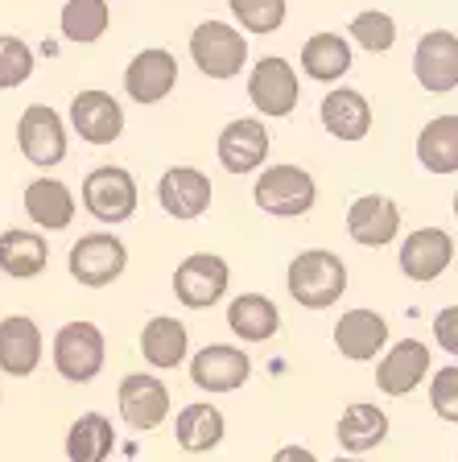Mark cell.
Listing matches in <instances>:
<instances>
[{
	"label": "cell",
	"instance_id": "13",
	"mask_svg": "<svg viewBox=\"0 0 458 462\" xmlns=\"http://www.w3.org/2000/svg\"><path fill=\"white\" fill-rule=\"evenodd\" d=\"M450 264H454V236L446 227H417L401 240V273L417 285L446 277Z\"/></svg>",
	"mask_w": 458,
	"mask_h": 462
},
{
	"label": "cell",
	"instance_id": "25",
	"mask_svg": "<svg viewBox=\"0 0 458 462\" xmlns=\"http://www.w3.org/2000/svg\"><path fill=\"white\" fill-rule=\"evenodd\" d=\"M141 356L157 372H173V367H182L186 356H191V330L170 314L149 318L141 327Z\"/></svg>",
	"mask_w": 458,
	"mask_h": 462
},
{
	"label": "cell",
	"instance_id": "28",
	"mask_svg": "<svg viewBox=\"0 0 458 462\" xmlns=\"http://www.w3.org/2000/svg\"><path fill=\"white\" fill-rule=\"evenodd\" d=\"M50 260V244L46 236L25 227H9L0 231V269L9 273L13 281H33Z\"/></svg>",
	"mask_w": 458,
	"mask_h": 462
},
{
	"label": "cell",
	"instance_id": "20",
	"mask_svg": "<svg viewBox=\"0 0 458 462\" xmlns=\"http://www.w3.org/2000/svg\"><path fill=\"white\" fill-rule=\"evenodd\" d=\"M347 231L363 248H384L401 236V207L388 194H360L347 211Z\"/></svg>",
	"mask_w": 458,
	"mask_h": 462
},
{
	"label": "cell",
	"instance_id": "1",
	"mask_svg": "<svg viewBox=\"0 0 458 462\" xmlns=\"http://www.w3.org/2000/svg\"><path fill=\"white\" fill-rule=\"evenodd\" d=\"M289 298L302 310H331L347 293V264L326 248H305L289 260L285 269Z\"/></svg>",
	"mask_w": 458,
	"mask_h": 462
},
{
	"label": "cell",
	"instance_id": "38",
	"mask_svg": "<svg viewBox=\"0 0 458 462\" xmlns=\"http://www.w3.org/2000/svg\"><path fill=\"white\" fill-rule=\"evenodd\" d=\"M273 462H318L314 450H305V446H281L277 454H273Z\"/></svg>",
	"mask_w": 458,
	"mask_h": 462
},
{
	"label": "cell",
	"instance_id": "8",
	"mask_svg": "<svg viewBox=\"0 0 458 462\" xmlns=\"http://www.w3.org/2000/svg\"><path fill=\"white\" fill-rule=\"evenodd\" d=\"M116 409H120V421H125L128 430L149 433V430H157V425H165V417H170V409H173V396L162 375L133 372L120 380Z\"/></svg>",
	"mask_w": 458,
	"mask_h": 462
},
{
	"label": "cell",
	"instance_id": "33",
	"mask_svg": "<svg viewBox=\"0 0 458 462\" xmlns=\"http://www.w3.org/2000/svg\"><path fill=\"white\" fill-rule=\"evenodd\" d=\"M355 38V46H363L368 54H388L397 46V21L380 9H368V13H355L351 17V29H347Z\"/></svg>",
	"mask_w": 458,
	"mask_h": 462
},
{
	"label": "cell",
	"instance_id": "39",
	"mask_svg": "<svg viewBox=\"0 0 458 462\" xmlns=\"http://www.w3.org/2000/svg\"><path fill=\"white\" fill-rule=\"evenodd\" d=\"M334 462H368V458H363V454H339Z\"/></svg>",
	"mask_w": 458,
	"mask_h": 462
},
{
	"label": "cell",
	"instance_id": "10",
	"mask_svg": "<svg viewBox=\"0 0 458 462\" xmlns=\"http://www.w3.org/2000/svg\"><path fill=\"white\" fill-rule=\"evenodd\" d=\"M17 149L29 165L54 170L67 157V125H62V116L46 104L25 107L17 120Z\"/></svg>",
	"mask_w": 458,
	"mask_h": 462
},
{
	"label": "cell",
	"instance_id": "30",
	"mask_svg": "<svg viewBox=\"0 0 458 462\" xmlns=\"http://www.w3.org/2000/svg\"><path fill=\"white\" fill-rule=\"evenodd\" d=\"M417 162L430 173H442V178H450L458 170V116L454 112L438 116V120H430V125L421 128Z\"/></svg>",
	"mask_w": 458,
	"mask_h": 462
},
{
	"label": "cell",
	"instance_id": "21",
	"mask_svg": "<svg viewBox=\"0 0 458 462\" xmlns=\"http://www.w3.org/2000/svg\"><path fill=\"white\" fill-rule=\"evenodd\" d=\"M268 162V128L265 120L239 116L220 133V165L228 173H252Z\"/></svg>",
	"mask_w": 458,
	"mask_h": 462
},
{
	"label": "cell",
	"instance_id": "3",
	"mask_svg": "<svg viewBox=\"0 0 458 462\" xmlns=\"http://www.w3.org/2000/svg\"><path fill=\"white\" fill-rule=\"evenodd\" d=\"M252 202L265 215H277V219H302V215L314 211L318 186L302 165H268L252 186Z\"/></svg>",
	"mask_w": 458,
	"mask_h": 462
},
{
	"label": "cell",
	"instance_id": "34",
	"mask_svg": "<svg viewBox=\"0 0 458 462\" xmlns=\"http://www.w3.org/2000/svg\"><path fill=\"white\" fill-rule=\"evenodd\" d=\"M228 9L248 33H273L285 21V0H228Z\"/></svg>",
	"mask_w": 458,
	"mask_h": 462
},
{
	"label": "cell",
	"instance_id": "5",
	"mask_svg": "<svg viewBox=\"0 0 458 462\" xmlns=\"http://www.w3.org/2000/svg\"><path fill=\"white\" fill-rule=\"evenodd\" d=\"M136 178L125 165H96V170L83 178V207L91 219L107 223H128L136 215Z\"/></svg>",
	"mask_w": 458,
	"mask_h": 462
},
{
	"label": "cell",
	"instance_id": "19",
	"mask_svg": "<svg viewBox=\"0 0 458 462\" xmlns=\"http://www.w3.org/2000/svg\"><path fill=\"white\" fill-rule=\"evenodd\" d=\"M178 87V58L170 50H141L125 70V91L133 104H162Z\"/></svg>",
	"mask_w": 458,
	"mask_h": 462
},
{
	"label": "cell",
	"instance_id": "16",
	"mask_svg": "<svg viewBox=\"0 0 458 462\" xmlns=\"http://www.w3.org/2000/svg\"><path fill=\"white\" fill-rule=\"evenodd\" d=\"M248 99L257 104L260 116L268 120H285L297 107V75L285 58H260L248 75Z\"/></svg>",
	"mask_w": 458,
	"mask_h": 462
},
{
	"label": "cell",
	"instance_id": "23",
	"mask_svg": "<svg viewBox=\"0 0 458 462\" xmlns=\"http://www.w3.org/2000/svg\"><path fill=\"white\" fill-rule=\"evenodd\" d=\"M25 215L42 231H67L75 223V194L62 178H33L25 186Z\"/></svg>",
	"mask_w": 458,
	"mask_h": 462
},
{
	"label": "cell",
	"instance_id": "27",
	"mask_svg": "<svg viewBox=\"0 0 458 462\" xmlns=\"http://www.w3.org/2000/svg\"><path fill=\"white\" fill-rule=\"evenodd\" d=\"M228 327L239 343H268L281 330V310L265 293H239L228 301Z\"/></svg>",
	"mask_w": 458,
	"mask_h": 462
},
{
	"label": "cell",
	"instance_id": "35",
	"mask_svg": "<svg viewBox=\"0 0 458 462\" xmlns=\"http://www.w3.org/2000/svg\"><path fill=\"white\" fill-rule=\"evenodd\" d=\"M29 75H33V50H29L21 38H13V33L0 38V91L21 87Z\"/></svg>",
	"mask_w": 458,
	"mask_h": 462
},
{
	"label": "cell",
	"instance_id": "26",
	"mask_svg": "<svg viewBox=\"0 0 458 462\" xmlns=\"http://www.w3.org/2000/svg\"><path fill=\"white\" fill-rule=\"evenodd\" d=\"M322 128L334 141H363L372 133V104L351 87H334L322 99Z\"/></svg>",
	"mask_w": 458,
	"mask_h": 462
},
{
	"label": "cell",
	"instance_id": "14",
	"mask_svg": "<svg viewBox=\"0 0 458 462\" xmlns=\"http://www.w3.org/2000/svg\"><path fill=\"white\" fill-rule=\"evenodd\" d=\"M42 356H46V338H42V327L33 318H0V372L13 375V380H25L42 367Z\"/></svg>",
	"mask_w": 458,
	"mask_h": 462
},
{
	"label": "cell",
	"instance_id": "11",
	"mask_svg": "<svg viewBox=\"0 0 458 462\" xmlns=\"http://www.w3.org/2000/svg\"><path fill=\"white\" fill-rule=\"evenodd\" d=\"M376 359H380L376 364V388L384 396H409L413 388L425 384V375L434 367L430 346L421 343V338H401V343L384 346Z\"/></svg>",
	"mask_w": 458,
	"mask_h": 462
},
{
	"label": "cell",
	"instance_id": "7",
	"mask_svg": "<svg viewBox=\"0 0 458 462\" xmlns=\"http://www.w3.org/2000/svg\"><path fill=\"white\" fill-rule=\"evenodd\" d=\"M191 58L207 79H236L248 62V38L228 21H202L191 33Z\"/></svg>",
	"mask_w": 458,
	"mask_h": 462
},
{
	"label": "cell",
	"instance_id": "18",
	"mask_svg": "<svg viewBox=\"0 0 458 462\" xmlns=\"http://www.w3.org/2000/svg\"><path fill=\"white\" fill-rule=\"evenodd\" d=\"M413 75L434 96L454 91L458 87V38L450 29H434V33H425L417 42V50H413Z\"/></svg>",
	"mask_w": 458,
	"mask_h": 462
},
{
	"label": "cell",
	"instance_id": "12",
	"mask_svg": "<svg viewBox=\"0 0 458 462\" xmlns=\"http://www.w3.org/2000/svg\"><path fill=\"white\" fill-rule=\"evenodd\" d=\"M210 178L194 165H170L162 173V182H157V202H162V211L178 223H191V219H202L210 211Z\"/></svg>",
	"mask_w": 458,
	"mask_h": 462
},
{
	"label": "cell",
	"instance_id": "24",
	"mask_svg": "<svg viewBox=\"0 0 458 462\" xmlns=\"http://www.w3.org/2000/svg\"><path fill=\"white\" fill-rule=\"evenodd\" d=\"M388 413L372 401H351L334 425V438L343 446V454H372L376 446H384L388 438Z\"/></svg>",
	"mask_w": 458,
	"mask_h": 462
},
{
	"label": "cell",
	"instance_id": "4",
	"mask_svg": "<svg viewBox=\"0 0 458 462\" xmlns=\"http://www.w3.org/2000/svg\"><path fill=\"white\" fill-rule=\"evenodd\" d=\"M67 269L83 289H107L112 281L125 277L128 248L112 231H91V236H79L75 240V248L67 256Z\"/></svg>",
	"mask_w": 458,
	"mask_h": 462
},
{
	"label": "cell",
	"instance_id": "32",
	"mask_svg": "<svg viewBox=\"0 0 458 462\" xmlns=\"http://www.w3.org/2000/svg\"><path fill=\"white\" fill-rule=\"evenodd\" d=\"M107 21H112L107 0H67V5H62V17H58V25H62V38L87 46V42H99V38H104Z\"/></svg>",
	"mask_w": 458,
	"mask_h": 462
},
{
	"label": "cell",
	"instance_id": "9",
	"mask_svg": "<svg viewBox=\"0 0 458 462\" xmlns=\"http://www.w3.org/2000/svg\"><path fill=\"white\" fill-rule=\"evenodd\" d=\"M191 359V380L194 388L210 396H223V393H236L252 380V359L244 346L236 343H207L202 351H194Z\"/></svg>",
	"mask_w": 458,
	"mask_h": 462
},
{
	"label": "cell",
	"instance_id": "37",
	"mask_svg": "<svg viewBox=\"0 0 458 462\" xmlns=\"http://www.w3.org/2000/svg\"><path fill=\"white\" fill-rule=\"evenodd\" d=\"M434 338H438V346L450 359L458 356V306H446L438 318H434Z\"/></svg>",
	"mask_w": 458,
	"mask_h": 462
},
{
	"label": "cell",
	"instance_id": "22",
	"mask_svg": "<svg viewBox=\"0 0 458 462\" xmlns=\"http://www.w3.org/2000/svg\"><path fill=\"white\" fill-rule=\"evenodd\" d=\"M223 438H228V417H223L220 404L191 401V404H182L178 417H173V442L186 454H207Z\"/></svg>",
	"mask_w": 458,
	"mask_h": 462
},
{
	"label": "cell",
	"instance_id": "29",
	"mask_svg": "<svg viewBox=\"0 0 458 462\" xmlns=\"http://www.w3.org/2000/svg\"><path fill=\"white\" fill-rule=\"evenodd\" d=\"M67 462H107L116 450V430L104 413H83L67 430Z\"/></svg>",
	"mask_w": 458,
	"mask_h": 462
},
{
	"label": "cell",
	"instance_id": "6",
	"mask_svg": "<svg viewBox=\"0 0 458 462\" xmlns=\"http://www.w3.org/2000/svg\"><path fill=\"white\" fill-rule=\"evenodd\" d=\"M231 269L220 252H191L173 269V298L186 310H210L215 301L228 298Z\"/></svg>",
	"mask_w": 458,
	"mask_h": 462
},
{
	"label": "cell",
	"instance_id": "17",
	"mask_svg": "<svg viewBox=\"0 0 458 462\" xmlns=\"http://www.w3.org/2000/svg\"><path fill=\"white\" fill-rule=\"evenodd\" d=\"M70 125L87 144H112L125 133V107L99 87H87V91H79L70 99Z\"/></svg>",
	"mask_w": 458,
	"mask_h": 462
},
{
	"label": "cell",
	"instance_id": "2",
	"mask_svg": "<svg viewBox=\"0 0 458 462\" xmlns=\"http://www.w3.org/2000/svg\"><path fill=\"white\" fill-rule=\"evenodd\" d=\"M50 359H54V372L67 384H91L107 364V338L87 318L62 322L54 335V346H50Z\"/></svg>",
	"mask_w": 458,
	"mask_h": 462
},
{
	"label": "cell",
	"instance_id": "36",
	"mask_svg": "<svg viewBox=\"0 0 458 462\" xmlns=\"http://www.w3.org/2000/svg\"><path fill=\"white\" fill-rule=\"evenodd\" d=\"M430 409L446 425H458V364H446L430 380Z\"/></svg>",
	"mask_w": 458,
	"mask_h": 462
},
{
	"label": "cell",
	"instance_id": "15",
	"mask_svg": "<svg viewBox=\"0 0 458 462\" xmlns=\"http://www.w3.org/2000/svg\"><path fill=\"white\" fill-rule=\"evenodd\" d=\"M388 346V318L376 310H343V318L334 322V351L351 364H372Z\"/></svg>",
	"mask_w": 458,
	"mask_h": 462
},
{
	"label": "cell",
	"instance_id": "31",
	"mask_svg": "<svg viewBox=\"0 0 458 462\" xmlns=\"http://www.w3.org/2000/svg\"><path fill=\"white\" fill-rule=\"evenodd\" d=\"M302 70L318 83H334L351 70V42L339 33H318L302 46Z\"/></svg>",
	"mask_w": 458,
	"mask_h": 462
}]
</instances>
